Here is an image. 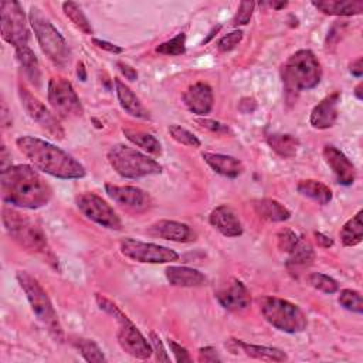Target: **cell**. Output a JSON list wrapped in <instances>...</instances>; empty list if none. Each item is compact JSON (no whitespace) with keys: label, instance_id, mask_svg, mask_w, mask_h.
<instances>
[{"label":"cell","instance_id":"cell-1","mask_svg":"<svg viewBox=\"0 0 363 363\" xmlns=\"http://www.w3.org/2000/svg\"><path fill=\"white\" fill-rule=\"evenodd\" d=\"M0 189L3 201L18 208L37 210L52 199V187L28 164H11L1 170Z\"/></svg>","mask_w":363,"mask_h":363},{"label":"cell","instance_id":"cell-2","mask_svg":"<svg viewBox=\"0 0 363 363\" xmlns=\"http://www.w3.org/2000/svg\"><path fill=\"white\" fill-rule=\"evenodd\" d=\"M18 150L31 162V164L57 179H81L85 176V167L68 152L41 138L24 135L16 139Z\"/></svg>","mask_w":363,"mask_h":363},{"label":"cell","instance_id":"cell-3","mask_svg":"<svg viewBox=\"0 0 363 363\" xmlns=\"http://www.w3.org/2000/svg\"><path fill=\"white\" fill-rule=\"evenodd\" d=\"M1 221L10 238L17 242L24 251L41 255L48 264L55 268L58 267V259L50 250L47 237L40 225H37L24 214L7 206L3 207Z\"/></svg>","mask_w":363,"mask_h":363},{"label":"cell","instance_id":"cell-4","mask_svg":"<svg viewBox=\"0 0 363 363\" xmlns=\"http://www.w3.org/2000/svg\"><path fill=\"white\" fill-rule=\"evenodd\" d=\"M322 78V65L311 50L295 51L281 67V79L286 96L315 88Z\"/></svg>","mask_w":363,"mask_h":363},{"label":"cell","instance_id":"cell-5","mask_svg":"<svg viewBox=\"0 0 363 363\" xmlns=\"http://www.w3.org/2000/svg\"><path fill=\"white\" fill-rule=\"evenodd\" d=\"M95 301L99 309H102L104 312L115 318V320L118 322L116 339L121 349L135 359H139V360L150 359V356L153 354L152 343L142 335V332L128 318V315L123 311H121V308L116 303H113L111 299L105 298L101 294L95 295Z\"/></svg>","mask_w":363,"mask_h":363},{"label":"cell","instance_id":"cell-6","mask_svg":"<svg viewBox=\"0 0 363 363\" xmlns=\"http://www.w3.org/2000/svg\"><path fill=\"white\" fill-rule=\"evenodd\" d=\"M16 278H17V282L20 284L23 292L26 294V298L31 306V311L37 316V319L41 322V325L45 328L48 335L55 342L62 343L64 337H65L64 329L61 326L58 315H57V312L52 306V302L48 298L45 289L27 271H18L16 274Z\"/></svg>","mask_w":363,"mask_h":363},{"label":"cell","instance_id":"cell-7","mask_svg":"<svg viewBox=\"0 0 363 363\" xmlns=\"http://www.w3.org/2000/svg\"><path fill=\"white\" fill-rule=\"evenodd\" d=\"M30 26L35 34L38 45L45 57L57 67H67L71 58L69 47L61 33L54 27V24L43 14L37 6L30 7L28 13Z\"/></svg>","mask_w":363,"mask_h":363},{"label":"cell","instance_id":"cell-8","mask_svg":"<svg viewBox=\"0 0 363 363\" xmlns=\"http://www.w3.org/2000/svg\"><path fill=\"white\" fill-rule=\"evenodd\" d=\"M106 159L111 167L123 179H140L162 173V166L157 160L122 143L112 146L106 153Z\"/></svg>","mask_w":363,"mask_h":363},{"label":"cell","instance_id":"cell-9","mask_svg":"<svg viewBox=\"0 0 363 363\" xmlns=\"http://www.w3.org/2000/svg\"><path fill=\"white\" fill-rule=\"evenodd\" d=\"M259 312L275 329L285 333H299L308 326L303 311L286 299L278 296H262L258 299Z\"/></svg>","mask_w":363,"mask_h":363},{"label":"cell","instance_id":"cell-10","mask_svg":"<svg viewBox=\"0 0 363 363\" xmlns=\"http://www.w3.org/2000/svg\"><path fill=\"white\" fill-rule=\"evenodd\" d=\"M0 27L1 37L6 43L16 48L28 45L30 30L23 7L18 1L4 0L0 4Z\"/></svg>","mask_w":363,"mask_h":363},{"label":"cell","instance_id":"cell-11","mask_svg":"<svg viewBox=\"0 0 363 363\" xmlns=\"http://www.w3.org/2000/svg\"><path fill=\"white\" fill-rule=\"evenodd\" d=\"M47 98L50 106L58 118H77L84 113L82 104L72 84L62 77H52L48 81Z\"/></svg>","mask_w":363,"mask_h":363},{"label":"cell","instance_id":"cell-12","mask_svg":"<svg viewBox=\"0 0 363 363\" xmlns=\"http://www.w3.org/2000/svg\"><path fill=\"white\" fill-rule=\"evenodd\" d=\"M119 250L126 258L142 264H167L179 259V254L174 250L130 237L121 240Z\"/></svg>","mask_w":363,"mask_h":363},{"label":"cell","instance_id":"cell-13","mask_svg":"<svg viewBox=\"0 0 363 363\" xmlns=\"http://www.w3.org/2000/svg\"><path fill=\"white\" fill-rule=\"evenodd\" d=\"M78 210L91 221L109 230H121L122 220L111 204L92 191L79 193L75 197Z\"/></svg>","mask_w":363,"mask_h":363},{"label":"cell","instance_id":"cell-14","mask_svg":"<svg viewBox=\"0 0 363 363\" xmlns=\"http://www.w3.org/2000/svg\"><path fill=\"white\" fill-rule=\"evenodd\" d=\"M18 98H20L21 106L33 121H35L52 138L58 140L64 139L65 132L58 118L35 95H33L31 91L21 82L18 84Z\"/></svg>","mask_w":363,"mask_h":363},{"label":"cell","instance_id":"cell-15","mask_svg":"<svg viewBox=\"0 0 363 363\" xmlns=\"http://www.w3.org/2000/svg\"><path fill=\"white\" fill-rule=\"evenodd\" d=\"M105 193L115 203L133 211H145L152 206L150 194L136 186H118L106 183Z\"/></svg>","mask_w":363,"mask_h":363},{"label":"cell","instance_id":"cell-16","mask_svg":"<svg viewBox=\"0 0 363 363\" xmlns=\"http://www.w3.org/2000/svg\"><path fill=\"white\" fill-rule=\"evenodd\" d=\"M216 298L218 303L231 312H240L251 305V294L245 284L237 278H231L217 292Z\"/></svg>","mask_w":363,"mask_h":363},{"label":"cell","instance_id":"cell-17","mask_svg":"<svg viewBox=\"0 0 363 363\" xmlns=\"http://www.w3.org/2000/svg\"><path fill=\"white\" fill-rule=\"evenodd\" d=\"M186 108L199 116H206L211 112L214 105L213 89L208 84L199 81L191 84L182 95Z\"/></svg>","mask_w":363,"mask_h":363},{"label":"cell","instance_id":"cell-18","mask_svg":"<svg viewBox=\"0 0 363 363\" xmlns=\"http://www.w3.org/2000/svg\"><path fill=\"white\" fill-rule=\"evenodd\" d=\"M326 164L332 169L337 179V183L343 186H352L356 180V169L350 159L333 145H325L322 150Z\"/></svg>","mask_w":363,"mask_h":363},{"label":"cell","instance_id":"cell-19","mask_svg":"<svg viewBox=\"0 0 363 363\" xmlns=\"http://www.w3.org/2000/svg\"><path fill=\"white\" fill-rule=\"evenodd\" d=\"M340 92L335 91L330 95L325 96L320 102H318L309 115V123L313 129L325 130L335 125L339 116V102H340Z\"/></svg>","mask_w":363,"mask_h":363},{"label":"cell","instance_id":"cell-20","mask_svg":"<svg viewBox=\"0 0 363 363\" xmlns=\"http://www.w3.org/2000/svg\"><path fill=\"white\" fill-rule=\"evenodd\" d=\"M225 347H228L231 352H242L245 356L261 360V362H286L288 360V354L278 347L252 345L241 339H234V337L228 339L225 342Z\"/></svg>","mask_w":363,"mask_h":363},{"label":"cell","instance_id":"cell-21","mask_svg":"<svg viewBox=\"0 0 363 363\" xmlns=\"http://www.w3.org/2000/svg\"><path fill=\"white\" fill-rule=\"evenodd\" d=\"M147 233L174 242H193L197 237L190 225L174 220H159L147 228Z\"/></svg>","mask_w":363,"mask_h":363},{"label":"cell","instance_id":"cell-22","mask_svg":"<svg viewBox=\"0 0 363 363\" xmlns=\"http://www.w3.org/2000/svg\"><path fill=\"white\" fill-rule=\"evenodd\" d=\"M208 221L224 237H240L244 231L237 213L227 204L213 208L208 216Z\"/></svg>","mask_w":363,"mask_h":363},{"label":"cell","instance_id":"cell-23","mask_svg":"<svg viewBox=\"0 0 363 363\" xmlns=\"http://www.w3.org/2000/svg\"><path fill=\"white\" fill-rule=\"evenodd\" d=\"M201 157L211 167V170H214L216 173H218L224 177L235 179L244 172L242 162L234 156L223 155V153H213V152H203Z\"/></svg>","mask_w":363,"mask_h":363},{"label":"cell","instance_id":"cell-24","mask_svg":"<svg viewBox=\"0 0 363 363\" xmlns=\"http://www.w3.org/2000/svg\"><path fill=\"white\" fill-rule=\"evenodd\" d=\"M164 275L170 285L179 288L201 286L206 282V277L203 272L184 265H170L166 268Z\"/></svg>","mask_w":363,"mask_h":363},{"label":"cell","instance_id":"cell-25","mask_svg":"<svg viewBox=\"0 0 363 363\" xmlns=\"http://www.w3.org/2000/svg\"><path fill=\"white\" fill-rule=\"evenodd\" d=\"M115 91H116L119 105L122 106L123 111H126L133 118L150 119L149 111L145 108V105L136 96V94L119 78H115Z\"/></svg>","mask_w":363,"mask_h":363},{"label":"cell","instance_id":"cell-26","mask_svg":"<svg viewBox=\"0 0 363 363\" xmlns=\"http://www.w3.org/2000/svg\"><path fill=\"white\" fill-rule=\"evenodd\" d=\"M254 210L261 218L269 223H282L291 218V211L282 203L269 197L255 200Z\"/></svg>","mask_w":363,"mask_h":363},{"label":"cell","instance_id":"cell-27","mask_svg":"<svg viewBox=\"0 0 363 363\" xmlns=\"http://www.w3.org/2000/svg\"><path fill=\"white\" fill-rule=\"evenodd\" d=\"M312 6L328 16H357L363 13V1L360 0H323L312 1Z\"/></svg>","mask_w":363,"mask_h":363},{"label":"cell","instance_id":"cell-28","mask_svg":"<svg viewBox=\"0 0 363 363\" xmlns=\"http://www.w3.org/2000/svg\"><path fill=\"white\" fill-rule=\"evenodd\" d=\"M313 261H315V251L312 244L303 235H299L296 244L288 252L286 267L294 271L298 268H306L312 265Z\"/></svg>","mask_w":363,"mask_h":363},{"label":"cell","instance_id":"cell-29","mask_svg":"<svg viewBox=\"0 0 363 363\" xmlns=\"http://www.w3.org/2000/svg\"><path fill=\"white\" fill-rule=\"evenodd\" d=\"M296 190L303 197H308L320 206L329 204L333 197L332 190L325 183L315 179L299 180L296 184Z\"/></svg>","mask_w":363,"mask_h":363},{"label":"cell","instance_id":"cell-30","mask_svg":"<svg viewBox=\"0 0 363 363\" xmlns=\"http://www.w3.org/2000/svg\"><path fill=\"white\" fill-rule=\"evenodd\" d=\"M267 143L282 159L295 157L299 149V139L291 133H271Z\"/></svg>","mask_w":363,"mask_h":363},{"label":"cell","instance_id":"cell-31","mask_svg":"<svg viewBox=\"0 0 363 363\" xmlns=\"http://www.w3.org/2000/svg\"><path fill=\"white\" fill-rule=\"evenodd\" d=\"M122 133L130 143L136 145L146 153L153 155V156L162 155V145H160L159 139L156 136H153L152 133L139 130V129H130V128H123Z\"/></svg>","mask_w":363,"mask_h":363},{"label":"cell","instance_id":"cell-32","mask_svg":"<svg viewBox=\"0 0 363 363\" xmlns=\"http://www.w3.org/2000/svg\"><path fill=\"white\" fill-rule=\"evenodd\" d=\"M16 58H17L20 67L23 68L26 77H27L35 86H40L41 72H40V64H38V60H37L34 51H33L28 45L16 48Z\"/></svg>","mask_w":363,"mask_h":363},{"label":"cell","instance_id":"cell-33","mask_svg":"<svg viewBox=\"0 0 363 363\" xmlns=\"http://www.w3.org/2000/svg\"><path fill=\"white\" fill-rule=\"evenodd\" d=\"M363 211H357L352 218H349L339 231L340 241L345 247H354L363 240V223H362Z\"/></svg>","mask_w":363,"mask_h":363},{"label":"cell","instance_id":"cell-34","mask_svg":"<svg viewBox=\"0 0 363 363\" xmlns=\"http://www.w3.org/2000/svg\"><path fill=\"white\" fill-rule=\"evenodd\" d=\"M62 11L69 18V21L78 30H81L84 34H86V35L94 34L91 21L88 20V17L84 14L82 9L77 3H74V1H64L62 3Z\"/></svg>","mask_w":363,"mask_h":363},{"label":"cell","instance_id":"cell-35","mask_svg":"<svg viewBox=\"0 0 363 363\" xmlns=\"http://www.w3.org/2000/svg\"><path fill=\"white\" fill-rule=\"evenodd\" d=\"M72 345L81 353V356L89 363H105L106 357L104 356L101 347L92 340L86 337H75Z\"/></svg>","mask_w":363,"mask_h":363},{"label":"cell","instance_id":"cell-36","mask_svg":"<svg viewBox=\"0 0 363 363\" xmlns=\"http://www.w3.org/2000/svg\"><path fill=\"white\" fill-rule=\"evenodd\" d=\"M306 282L312 288H315V289H318V291H320L323 294H329L330 295V294H335V292L339 291L337 281L333 279L332 277L326 275V274H322V272H311L306 277Z\"/></svg>","mask_w":363,"mask_h":363},{"label":"cell","instance_id":"cell-37","mask_svg":"<svg viewBox=\"0 0 363 363\" xmlns=\"http://www.w3.org/2000/svg\"><path fill=\"white\" fill-rule=\"evenodd\" d=\"M337 302L340 303V306H343L345 309L353 312V313H363V301H362V294L356 289H342L339 292L337 296Z\"/></svg>","mask_w":363,"mask_h":363},{"label":"cell","instance_id":"cell-38","mask_svg":"<svg viewBox=\"0 0 363 363\" xmlns=\"http://www.w3.org/2000/svg\"><path fill=\"white\" fill-rule=\"evenodd\" d=\"M156 51L159 54H163V55H170V57H174V55H182L186 52V34L184 33H179L177 35H174L173 38L159 44L156 47Z\"/></svg>","mask_w":363,"mask_h":363},{"label":"cell","instance_id":"cell-39","mask_svg":"<svg viewBox=\"0 0 363 363\" xmlns=\"http://www.w3.org/2000/svg\"><path fill=\"white\" fill-rule=\"evenodd\" d=\"M169 133L177 143L184 145L187 147H200L201 146L200 139L193 132H190L189 129H186L180 125H176V123L170 125L169 126Z\"/></svg>","mask_w":363,"mask_h":363},{"label":"cell","instance_id":"cell-40","mask_svg":"<svg viewBox=\"0 0 363 363\" xmlns=\"http://www.w3.org/2000/svg\"><path fill=\"white\" fill-rule=\"evenodd\" d=\"M254 7H255V3H254V1H241L240 6H238V10H237V13H235V16H234L233 20H231V26L238 27V26L248 24L250 20H251V17H252Z\"/></svg>","mask_w":363,"mask_h":363},{"label":"cell","instance_id":"cell-41","mask_svg":"<svg viewBox=\"0 0 363 363\" xmlns=\"http://www.w3.org/2000/svg\"><path fill=\"white\" fill-rule=\"evenodd\" d=\"M299 235L292 231L291 228H282L278 231L277 234V242H278V248L282 251V252H289L292 250V247L296 244Z\"/></svg>","mask_w":363,"mask_h":363},{"label":"cell","instance_id":"cell-42","mask_svg":"<svg viewBox=\"0 0 363 363\" xmlns=\"http://www.w3.org/2000/svg\"><path fill=\"white\" fill-rule=\"evenodd\" d=\"M244 37V33L241 30H234L231 33H228L227 35H223L218 43H217V48L221 51V52H228L231 50H234L242 40Z\"/></svg>","mask_w":363,"mask_h":363},{"label":"cell","instance_id":"cell-43","mask_svg":"<svg viewBox=\"0 0 363 363\" xmlns=\"http://www.w3.org/2000/svg\"><path fill=\"white\" fill-rule=\"evenodd\" d=\"M196 122H197L201 128L208 129V130H211V132H214V133H230V132H231L230 128H228V125H225V123H223V122H220V121L207 119V118H199V119H196Z\"/></svg>","mask_w":363,"mask_h":363},{"label":"cell","instance_id":"cell-44","mask_svg":"<svg viewBox=\"0 0 363 363\" xmlns=\"http://www.w3.org/2000/svg\"><path fill=\"white\" fill-rule=\"evenodd\" d=\"M169 347H170V352L173 353L174 360H176L177 363H190V362H193V359H191L189 350H187L184 346L176 343V342L172 340V339H169Z\"/></svg>","mask_w":363,"mask_h":363},{"label":"cell","instance_id":"cell-45","mask_svg":"<svg viewBox=\"0 0 363 363\" xmlns=\"http://www.w3.org/2000/svg\"><path fill=\"white\" fill-rule=\"evenodd\" d=\"M150 343H152V347H153V352L156 354V360L157 362H170V357L160 340V337L155 333V332H150Z\"/></svg>","mask_w":363,"mask_h":363},{"label":"cell","instance_id":"cell-46","mask_svg":"<svg viewBox=\"0 0 363 363\" xmlns=\"http://www.w3.org/2000/svg\"><path fill=\"white\" fill-rule=\"evenodd\" d=\"M197 360L200 363H218V362H221V357H220V354H218L216 347L204 346V347L199 349Z\"/></svg>","mask_w":363,"mask_h":363},{"label":"cell","instance_id":"cell-47","mask_svg":"<svg viewBox=\"0 0 363 363\" xmlns=\"http://www.w3.org/2000/svg\"><path fill=\"white\" fill-rule=\"evenodd\" d=\"M92 44L96 45L98 48L104 50V51L111 52V54H121V52H123V48H122V47L116 45V44H113V43H109V41H106V40L92 38Z\"/></svg>","mask_w":363,"mask_h":363},{"label":"cell","instance_id":"cell-48","mask_svg":"<svg viewBox=\"0 0 363 363\" xmlns=\"http://www.w3.org/2000/svg\"><path fill=\"white\" fill-rule=\"evenodd\" d=\"M116 67H118V69L122 72V75H125L126 79H129V81H136V79H138V71H136L133 67H130L129 64L122 62V61H118V62H116Z\"/></svg>","mask_w":363,"mask_h":363},{"label":"cell","instance_id":"cell-49","mask_svg":"<svg viewBox=\"0 0 363 363\" xmlns=\"http://www.w3.org/2000/svg\"><path fill=\"white\" fill-rule=\"evenodd\" d=\"M349 71H350V74H352L353 77L360 78V77L363 75V58L359 57V58H356L354 61H352V62L349 64Z\"/></svg>","mask_w":363,"mask_h":363},{"label":"cell","instance_id":"cell-50","mask_svg":"<svg viewBox=\"0 0 363 363\" xmlns=\"http://www.w3.org/2000/svg\"><path fill=\"white\" fill-rule=\"evenodd\" d=\"M313 237H315L318 245L322 247V248H330L333 245V240L329 235H326V234H323L320 231H315Z\"/></svg>","mask_w":363,"mask_h":363},{"label":"cell","instance_id":"cell-51","mask_svg":"<svg viewBox=\"0 0 363 363\" xmlns=\"http://www.w3.org/2000/svg\"><path fill=\"white\" fill-rule=\"evenodd\" d=\"M77 74H78V78H79L81 81H85V79H86V68H85V65H84L82 61H79L78 65H77Z\"/></svg>","mask_w":363,"mask_h":363},{"label":"cell","instance_id":"cell-52","mask_svg":"<svg viewBox=\"0 0 363 363\" xmlns=\"http://www.w3.org/2000/svg\"><path fill=\"white\" fill-rule=\"evenodd\" d=\"M363 82H359L356 86H354V96L359 99V101H362L363 99Z\"/></svg>","mask_w":363,"mask_h":363},{"label":"cell","instance_id":"cell-53","mask_svg":"<svg viewBox=\"0 0 363 363\" xmlns=\"http://www.w3.org/2000/svg\"><path fill=\"white\" fill-rule=\"evenodd\" d=\"M268 6L269 7H272V9H275V10H279V9H284V7H286L288 6V3L286 1H269L268 3Z\"/></svg>","mask_w":363,"mask_h":363},{"label":"cell","instance_id":"cell-54","mask_svg":"<svg viewBox=\"0 0 363 363\" xmlns=\"http://www.w3.org/2000/svg\"><path fill=\"white\" fill-rule=\"evenodd\" d=\"M220 30H221V24H218V26L213 27V30L208 33V37H207V38H206L203 43H208V41H210V40L214 37V34H217Z\"/></svg>","mask_w":363,"mask_h":363}]
</instances>
